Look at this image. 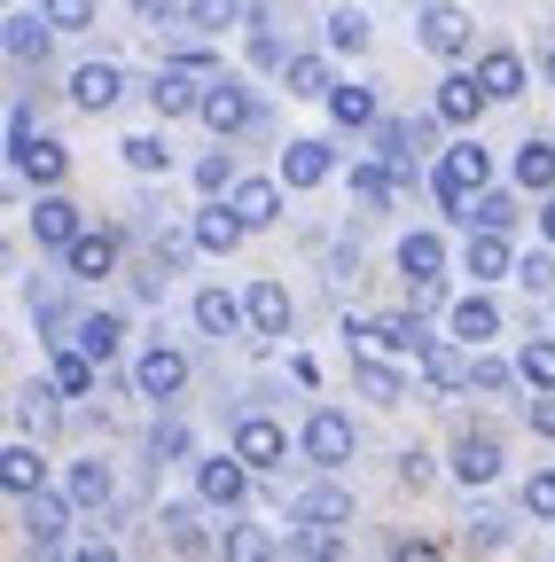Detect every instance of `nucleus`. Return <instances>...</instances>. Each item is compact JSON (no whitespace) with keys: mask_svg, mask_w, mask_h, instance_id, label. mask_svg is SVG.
I'll return each mask as SVG.
<instances>
[{"mask_svg":"<svg viewBox=\"0 0 555 562\" xmlns=\"http://www.w3.org/2000/svg\"><path fill=\"white\" fill-rule=\"evenodd\" d=\"M353 344L360 351H423L431 336H423V321H414V313H384V321H353Z\"/></svg>","mask_w":555,"mask_h":562,"instance_id":"nucleus-10","label":"nucleus"},{"mask_svg":"<svg viewBox=\"0 0 555 562\" xmlns=\"http://www.w3.org/2000/svg\"><path fill=\"white\" fill-rule=\"evenodd\" d=\"M469 547H477V554H493V547H509V524H501V516H477V524H469Z\"/></svg>","mask_w":555,"mask_h":562,"instance_id":"nucleus-50","label":"nucleus"},{"mask_svg":"<svg viewBox=\"0 0 555 562\" xmlns=\"http://www.w3.org/2000/svg\"><path fill=\"white\" fill-rule=\"evenodd\" d=\"M469 273H477V281L517 273V250H509V235H501V227H477V235H469Z\"/></svg>","mask_w":555,"mask_h":562,"instance_id":"nucleus-24","label":"nucleus"},{"mask_svg":"<svg viewBox=\"0 0 555 562\" xmlns=\"http://www.w3.org/2000/svg\"><path fill=\"white\" fill-rule=\"evenodd\" d=\"M40 16H47L55 32H87V24H95V0H40Z\"/></svg>","mask_w":555,"mask_h":562,"instance_id":"nucleus-44","label":"nucleus"},{"mask_svg":"<svg viewBox=\"0 0 555 562\" xmlns=\"http://www.w3.org/2000/svg\"><path fill=\"white\" fill-rule=\"evenodd\" d=\"M235 16H243V0H188L196 32H235Z\"/></svg>","mask_w":555,"mask_h":562,"instance_id":"nucleus-40","label":"nucleus"},{"mask_svg":"<svg viewBox=\"0 0 555 562\" xmlns=\"http://www.w3.org/2000/svg\"><path fill=\"white\" fill-rule=\"evenodd\" d=\"M243 235H251V227L235 220V203H203V211H196V227H188V243H196V250H212V258H227Z\"/></svg>","mask_w":555,"mask_h":562,"instance_id":"nucleus-12","label":"nucleus"},{"mask_svg":"<svg viewBox=\"0 0 555 562\" xmlns=\"http://www.w3.org/2000/svg\"><path fill=\"white\" fill-rule=\"evenodd\" d=\"M524 508H532L540 524H555V469H540V476L524 484Z\"/></svg>","mask_w":555,"mask_h":562,"instance_id":"nucleus-49","label":"nucleus"},{"mask_svg":"<svg viewBox=\"0 0 555 562\" xmlns=\"http://www.w3.org/2000/svg\"><path fill=\"white\" fill-rule=\"evenodd\" d=\"M79 227H87V220H79V203H71V195H40V203H32V235H40L47 250H63Z\"/></svg>","mask_w":555,"mask_h":562,"instance_id":"nucleus-18","label":"nucleus"},{"mask_svg":"<svg viewBox=\"0 0 555 562\" xmlns=\"http://www.w3.org/2000/svg\"><path fill=\"white\" fill-rule=\"evenodd\" d=\"M353 375H360V391H368L376 406H399V391H407V383H399V375L376 360V351H360V360H353Z\"/></svg>","mask_w":555,"mask_h":562,"instance_id":"nucleus-36","label":"nucleus"},{"mask_svg":"<svg viewBox=\"0 0 555 562\" xmlns=\"http://www.w3.org/2000/svg\"><path fill=\"white\" fill-rule=\"evenodd\" d=\"M446 328H454V344H493V336H501V305H493V297H462V305L446 313Z\"/></svg>","mask_w":555,"mask_h":562,"instance_id":"nucleus-20","label":"nucleus"},{"mask_svg":"<svg viewBox=\"0 0 555 562\" xmlns=\"http://www.w3.org/2000/svg\"><path fill=\"white\" fill-rule=\"evenodd\" d=\"M517 188H532V195L555 188V140H524L517 149Z\"/></svg>","mask_w":555,"mask_h":562,"instance_id":"nucleus-31","label":"nucleus"},{"mask_svg":"<svg viewBox=\"0 0 555 562\" xmlns=\"http://www.w3.org/2000/svg\"><path fill=\"white\" fill-rule=\"evenodd\" d=\"M47 484V461L32 446H0V492H16V501H32V492Z\"/></svg>","mask_w":555,"mask_h":562,"instance_id":"nucleus-23","label":"nucleus"},{"mask_svg":"<svg viewBox=\"0 0 555 562\" xmlns=\"http://www.w3.org/2000/svg\"><path fill=\"white\" fill-rule=\"evenodd\" d=\"M220 554H266V539H258V531H251V524H235V531H227V539H220Z\"/></svg>","mask_w":555,"mask_h":562,"instance_id":"nucleus-52","label":"nucleus"},{"mask_svg":"<svg viewBox=\"0 0 555 562\" xmlns=\"http://www.w3.org/2000/svg\"><path fill=\"white\" fill-rule=\"evenodd\" d=\"M16 172L40 180V188H55L63 172H71V149H63V140H47V133H16Z\"/></svg>","mask_w":555,"mask_h":562,"instance_id":"nucleus-11","label":"nucleus"},{"mask_svg":"<svg viewBox=\"0 0 555 562\" xmlns=\"http://www.w3.org/2000/svg\"><path fill=\"white\" fill-rule=\"evenodd\" d=\"M477 87H485V102H509V94H524V55H509V47H485V55H477Z\"/></svg>","mask_w":555,"mask_h":562,"instance_id":"nucleus-17","label":"nucleus"},{"mask_svg":"<svg viewBox=\"0 0 555 562\" xmlns=\"http://www.w3.org/2000/svg\"><path fill=\"white\" fill-rule=\"evenodd\" d=\"M0 47H9L16 63H47L55 24H47V16H9V24H0Z\"/></svg>","mask_w":555,"mask_h":562,"instance_id":"nucleus-22","label":"nucleus"},{"mask_svg":"<svg viewBox=\"0 0 555 562\" xmlns=\"http://www.w3.org/2000/svg\"><path fill=\"white\" fill-rule=\"evenodd\" d=\"M414 40H423L439 63H454V55H469V40H477V24L462 16V9H446V0H431L423 16H414Z\"/></svg>","mask_w":555,"mask_h":562,"instance_id":"nucleus-3","label":"nucleus"},{"mask_svg":"<svg viewBox=\"0 0 555 562\" xmlns=\"http://www.w3.org/2000/svg\"><path fill=\"white\" fill-rule=\"evenodd\" d=\"M329 47H336V55H360V47H368V16L336 9V16H329Z\"/></svg>","mask_w":555,"mask_h":562,"instance_id":"nucleus-43","label":"nucleus"},{"mask_svg":"<svg viewBox=\"0 0 555 562\" xmlns=\"http://www.w3.org/2000/svg\"><path fill=\"white\" fill-rule=\"evenodd\" d=\"M509 383H517L509 360H493V351H485V360H469V391H509Z\"/></svg>","mask_w":555,"mask_h":562,"instance_id":"nucleus-46","label":"nucleus"},{"mask_svg":"<svg viewBox=\"0 0 555 562\" xmlns=\"http://www.w3.org/2000/svg\"><path fill=\"white\" fill-rule=\"evenodd\" d=\"M149 446H157V453H165V461H180V453H188V430H180V422H165V430H157V438H149Z\"/></svg>","mask_w":555,"mask_h":562,"instance_id":"nucleus-55","label":"nucleus"},{"mask_svg":"<svg viewBox=\"0 0 555 562\" xmlns=\"http://www.w3.org/2000/svg\"><path fill=\"white\" fill-rule=\"evenodd\" d=\"M133 383H142V398H180L188 391V351H173V344H149L142 351V368H133Z\"/></svg>","mask_w":555,"mask_h":562,"instance_id":"nucleus-6","label":"nucleus"},{"mask_svg":"<svg viewBox=\"0 0 555 562\" xmlns=\"http://www.w3.org/2000/svg\"><path fill=\"white\" fill-rule=\"evenodd\" d=\"M524 422H532V430H540V438H555V391H540V398H532V414H524Z\"/></svg>","mask_w":555,"mask_h":562,"instance_id":"nucleus-54","label":"nucleus"},{"mask_svg":"<svg viewBox=\"0 0 555 562\" xmlns=\"http://www.w3.org/2000/svg\"><path fill=\"white\" fill-rule=\"evenodd\" d=\"M391 188H399L391 165H360V172H353V195H360V203H391Z\"/></svg>","mask_w":555,"mask_h":562,"instance_id":"nucleus-45","label":"nucleus"},{"mask_svg":"<svg viewBox=\"0 0 555 562\" xmlns=\"http://www.w3.org/2000/svg\"><path fill=\"white\" fill-rule=\"evenodd\" d=\"M399 484L423 492V484H431V461H423V453H407V461H399Z\"/></svg>","mask_w":555,"mask_h":562,"instance_id":"nucleus-57","label":"nucleus"},{"mask_svg":"<svg viewBox=\"0 0 555 562\" xmlns=\"http://www.w3.org/2000/svg\"><path fill=\"white\" fill-rule=\"evenodd\" d=\"M391 554H399V562H431V554H439V539H391Z\"/></svg>","mask_w":555,"mask_h":562,"instance_id":"nucleus-56","label":"nucleus"},{"mask_svg":"<svg viewBox=\"0 0 555 562\" xmlns=\"http://www.w3.org/2000/svg\"><path fill=\"white\" fill-rule=\"evenodd\" d=\"M329 172H336L329 140H290V149H282V188H321Z\"/></svg>","mask_w":555,"mask_h":562,"instance_id":"nucleus-15","label":"nucleus"},{"mask_svg":"<svg viewBox=\"0 0 555 562\" xmlns=\"http://www.w3.org/2000/svg\"><path fill=\"white\" fill-rule=\"evenodd\" d=\"M149 102H157L165 117H188V110H196V79H188L180 63H165V70H157V87H149Z\"/></svg>","mask_w":555,"mask_h":562,"instance_id":"nucleus-30","label":"nucleus"},{"mask_svg":"<svg viewBox=\"0 0 555 562\" xmlns=\"http://www.w3.org/2000/svg\"><path fill=\"white\" fill-rule=\"evenodd\" d=\"M469 227H501V235H509V227H517V203H509L501 188H477V195H469Z\"/></svg>","mask_w":555,"mask_h":562,"instance_id":"nucleus-38","label":"nucleus"},{"mask_svg":"<svg viewBox=\"0 0 555 562\" xmlns=\"http://www.w3.org/2000/svg\"><path fill=\"white\" fill-rule=\"evenodd\" d=\"M251 63H274V70H282L290 55H282V40H274V32H251Z\"/></svg>","mask_w":555,"mask_h":562,"instance_id":"nucleus-53","label":"nucleus"},{"mask_svg":"<svg viewBox=\"0 0 555 562\" xmlns=\"http://www.w3.org/2000/svg\"><path fill=\"white\" fill-rule=\"evenodd\" d=\"M47 383H55L63 398H87V391H95V360H87L79 344H63V351H55V368H47Z\"/></svg>","mask_w":555,"mask_h":562,"instance_id":"nucleus-29","label":"nucleus"},{"mask_svg":"<svg viewBox=\"0 0 555 562\" xmlns=\"http://www.w3.org/2000/svg\"><path fill=\"white\" fill-rule=\"evenodd\" d=\"M118 344H125V321L118 313H87L79 321V351H87V360H110Z\"/></svg>","mask_w":555,"mask_h":562,"instance_id":"nucleus-34","label":"nucleus"},{"mask_svg":"<svg viewBox=\"0 0 555 562\" xmlns=\"http://www.w3.org/2000/svg\"><path fill=\"white\" fill-rule=\"evenodd\" d=\"M71 102L95 110V117L118 110V102H125V70H118V63H79V70H71Z\"/></svg>","mask_w":555,"mask_h":562,"instance_id":"nucleus-8","label":"nucleus"},{"mask_svg":"<svg viewBox=\"0 0 555 562\" xmlns=\"http://www.w3.org/2000/svg\"><path fill=\"white\" fill-rule=\"evenodd\" d=\"M63 531H71V492H32L24 501V539L40 547V554H63Z\"/></svg>","mask_w":555,"mask_h":562,"instance_id":"nucleus-4","label":"nucleus"},{"mask_svg":"<svg viewBox=\"0 0 555 562\" xmlns=\"http://www.w3.org/2000/svg\"><path fill=\"white\" fill-rule=\"evenodd\" d=\"M282 79H290V94H306V102H329V87H336L321 55H290V63H282Z\"/></svg>","mask_w":555,"mask_h":562,"instance_id":"nucleus-32","label":"nucleus"},{"mask_svg":"<svg viewBox=\"0 0 555 562\" xmlns=\"http://www.w3.org/2000/svg\"><path fill=\"white\" fill-rule=\"evenodd\" d=\"M133 16H149V24H165V16H173V0H133Z\"/></svg>","mask_w":555,"mask_h":562,"instance_id":"nucleus-58","label":"nucleus"},{"mask_svg":"<svg viewBox=\"0 0 555 562\" xmlns=\"http://www.w3.org/2000/svg\"><path fill=\"white\" fill-rule=\"evenodd\" d=\"M157 524H165V547H180V554H196V547H203V524H196V508H165Z\"/></svg>","mask_w":555,"mask_h":562,"instance_id":"nucleus-42","label":"nucleus"},{"mask_svg":"<svg viewBox=\"0 0 555 562\" xmlns=\"http://www.w3.org/2000/svg\"><path fill=\"white\" fill-rule=\"evenodd\" d=\"M173 63L188 70V79H212V70H220V63H212V47H173Z\"/></svg>","mask_w":555,"mask_h":562,"instance_id":"nucleus-51","label":"nucleus"},{"mask_svg":"<svg viewBox=\"0 0 555 562\" xmlns=\"http://www.w3.org/2000/svg\"><path fill=\"white\" fill-rule=\"evenodd\" d=\"M517 281H524L532 297H555V258H547V250H540V258H517Z\"/></svg>","mask_w":555,"mask_h":562,"instance_id":"nucleus-47","label":"nucleus"},{"mask_svg":"<svg viewBox=\"0 0 555 562\" xmlns=\"http://www.w3.org/2000/svg\"><path fill=\"white\" fill-rule=\"evenodd\" d=\"M423 375H431L439 391H462V383H469V360H462L454 344H423Z\"/></svg>","mask_w":555,"mask_h":562,"instance_id":"nucleus-35","label":"nucleus"},{"mask_svg":"<svg viewBox=\"0 0 555 562\" xmlns=\"http://www.w3.org/2000/svg\"><path fill=\"white\" fill-rule=\"evenodd\" d=\"M439 188H462V195L493 188V157H485L477 140H454V149H446V165H439Z\"/></svg>","mask_w":555,"mask_h":562,"instance_id":"nucleus-14","label":"nucleus"},{"mask_svg":"<svg viewBox=\"0 0 555 562\" xmlns=\"http://www.w3.org/2000/svg\"><path fill=\"white\" fill-rule=\"evenodd\" d=\"M196 117L212 125L220 140L227 133H251L258 125V102H251V87H235V79H203V94H196Z\"/></svg>","mask_w":555,"mask_h":562,"instance_id":"nucleus-1","label":"nucleus"},{"mask_svg":"<svg viewBox=\"0 0 555 562\" xmlns=\"http://www.w3.org/2000/svg\"><path fill=\"white\" fill-rule=\"evenodd\" d=\"M118 157H125L133 172H165V165H173V149H165V140H157V133H133V140H125V149H118Z\"/></svg>","mask_w":555,"mask_h":562,"instance_id":"nucleus-41","label":"nucleus"},{"mask_svg":"<svg viewBox=\"0 0 555 562\" xmlns=\"http://www.w3.org/2000/svg\"><path fill=\"white\" fill-rule=\"evenodd\" d=\"M196 188H203V195H227V188H235V165H227V157H196Z\"/></svg>","mask_w":555,"mask_h":562,"instance_id":"nucleus-48","label":"nucleus"},{"mask_svg":"<svg viewBox=\"0 0 555 562\" xmlns=\"http://www.w3.org/2000/svg\"><path fill=\"white\" fill-rule=\"evenodd\" d=\"M329 117H336V125H353V133L376 125V87H329Z\"/></svg>","mask_w":555,"mask_h":562,"instance_id":"nucleus-33","label":"nucleus"},{"mask_svg":"<svg viewBox=\"0 0 555 562\" xmlns=\"http://www.w3.org/2000/svg\"><path fill=\"white\" fill-rule=\"evenodd\" d=\"M517 375H524L532 391H555V344H547V336H532V344L517 351Z\"/></svg>","mask_w":555,"mask_h":562,"instance_id":"nucleus-37","label":"nucleus"},{"mask_svg":"<svg viewBox=\"0 0 555 562\" xmlns=\"http://www.w3.org/2000/svg\"><path fill=\"white\" fill-rule=\"evenodd\" d=\"M501 469H509V461H501V446H493V438H477V430H469V438L454 446V476H462V484H493Z\"/></svg>","mask_w":555,"mask_h":562,"instance_id":"nucleus-25","label":"nucleus"},{"mask_svg":"<svg viewBox=\"0 0 555 562\" xmlns=\"http://www.w3.org/2000/svg\"><path fill=\"white\" fill-rule=\"evenodd\" d=\"M63 492H71V508H110L118 501V476H110V461H71Z\"/></svg>","mask_w":555,"mask_h":562,"instance_id":"nucleus-19","label":"nucleus"},{"mask_svg":"<svg viewBox=\"0 0 555 562\" xmlns=\"http://www.w3.org/2000/svg\"><path fill=\"white\" fill-rule=\"evenodd\" d=\"M298 446H306V461H313V469H344L360 438H353V422H344L336 406H313V414H306V438H298Z\"/></svg>","mask_w":555,"mask_h":562,"instance_id":"nucleus-2","label":"nucleus"},{"mask_svg":"<svg viewBox=\"0 0 555 562\" xmlns=\"http://www.w3.org/2000/svg\"><path fill=\"white\" fill-rule=\"evenodd\" d=\"M243 321L258 336H290V290H282V281H251V290H243Z\"/></svg>","mask_w":555,"mask_h":562,"instance_id":"nucleus-13","label":"nucleus"},{"mask_svg":"<svg viewBox=\"0 0 555 562\" xmlns=\"http://www.w3.org/2000/svg\"><path fill=\"white\" fill-rule=\"evenodd\" d=\"M235 453H243L251 469H282L290 438H282V422H266V414H243V422H235Z\"/></svg>","mask_w":555,"mask_h":562,"instance_id":"nucleus-9","label":"nucleus"},{"mask_svg":"<svg viewBox=\"0 0 555 562\" xmlns=\"http://www.w3.org/2000/svg\"><path fill=\"white\" fill-rule=\"evenodd\" d=\"M227 203H235L243 227H274V220H282V180H235Z\"/></svg>","mask_w":555,"mask_h":562,"instance_id":"nucleus-16","label":"nucleus"},{"mask_svg":"<svg viewBox=\"0 0 555 562\" xmlns=\"http://www.w3.org/2000/svg\"><path fill=\"white\" fill-rule=\"evenodd\" d=\"M399 273H407V281H439V273H446V243H439V235H407V243H399Z\"/></svg>","mask_w":555,"mask_h":562,"instance_id":"nucleus-28","label":"nucleus"},{"mask_svg":"<svg viewBox=\"0 0 555 562\" xmlns=\"http://www.w3.org/2000/svg\"><path fill=\"white\" fill-rule=\"evenodd\" d=\"M477 110H485V87H477V70H454V79L439 87V117H446V125H477Z\"/></svg>","mask_w":555,"mask_h":562,"instance_id":"nucleus-26","label":"nucleus"},{"mask_svg":"<svg viewBox=\"0 0 555 562\" xmlns=\"http://www.w3.org/2000/svg\"><path fill=\"white\" fill-rule=\"evenodd\" d=\"M63 266H71V281H102L118 266V235L110 227H79L71 243H63Z\"/></svg>","mask_w":555,"mask_h":562,"instance_id":"nucleus-7","label":"nucleus"},{"mask_svg":"<svg viewBox=\"0 0 555 562\" xmlns=\"http://www.w3.org/2000/svg\"><path fill=\"white\" fill-rule=\"evenodd\" d=\"M196 328L203 336H235L243 328V297L235 290H196Z\"/></svg>","mask_w":555,"mask_h":562,"instance_id":"nucleus-27","label":"nucleus"},{"mask_svg":"<svg viewBox=\"0 0 555 562\" xmlns=\"http://www.w3.org/2000/svg\"><path fill=\"white\" fill-rule=\"evenodd\" d=\"M196 492L212 508H243V492H251V461L243 453H212V461H196Z\"/></svg>","mask_w":555,"mask_h":562,"instance_id":"nucleus-5","label":"nucleus"},{"mask_svg":"<svg viewBox=\"0 0 555 562\" xmlns=\"http://www.w3.org/2000/svg\"><path fill=\"white\" fill-rule=\"evenodd\" d=\"M540 235L555 243V188H547V203H540Z\"/></svg>","mask_w":555,"mask_h":562,"instance_id":"nucleus-59","label":"nucleus"},{"mask_svg":"<svg viewBox=\"0 0 555 562\" xmlns=\"http://www.w3.org/2000/svg\"><path fill=\"white\" fill-rule=\"evenodd\" d=\"M55 406H63V391H55V383H40V391H24V430H32V438H47V430H55V422H63Z\"/></svg>","mask_w":555,"mask_h":562,"instance_id":"nucleus-39","label":"nucleus"},{"mask_svg":"<svg viewBox=\"0 0 555 562\" xmlns=\"http://www.w3.org/2000/svg\"><path fill=\"white\" fill-rule=\"evenodd\" d=\"M547 79H555V55H547Z\"/></svg>","mask_w":555,"mask_h":562,"instance_id":"nucleus-60","label":"nucleus"},{"mask_svg":"<svg viewBox=\"0 0 555 562\" xmlns=\"http://www.w3.org/2000/svg\"><path fill=\"white\" fill-rule=\"evenodd\" d=\"M290 516L298 524H344V516H353V492H344V484H306L290 501Z\"/></svg>","mask_w":555,"mask_h":562,"instance_id":"nucleus-21","label":"nucleus"}]
</instances>
